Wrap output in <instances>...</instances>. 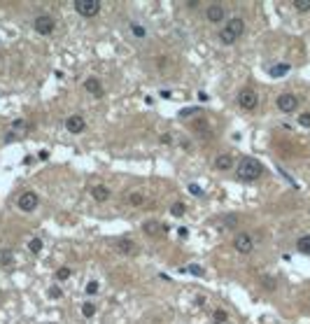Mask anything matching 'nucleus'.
I'll return each mask as SVG.
<instances>
[{
    "mask_svg": "<svg viewBox=\"0 0 310 324\" xmlns=\"http://www.w3.org/2000/svg\"><path fill=\"white\" fill-rule=\"evenodd\" d=\"M28 250H31L33 254H37V252L42 250V240H40V238H33L31 243H28Z\"/></svg>",
    "mask_w": 310,
    "mask_h": 324,
    "instance_id": "nucleus-28",
    "label": "nucleus"
},
{
    "mask_svg": "<svg viewBox=\"0 0 310 324\" xmlns=\"http://www.w3.org/2000/svg\"><path fill=\"white\" fill-rule=\"evenodd\" d=\"M12 261H14V259H12V252H10V250H0V266L10 269Z\"/></svg>",
    "mask_w": 310,
    "mask_h": 324,
    "instance_id": "nucleus-20",
    "label": "nucleus"
},
{
    "mask_svg": "<svg viewBox=\"0 0 310 324\" xmlns=\"http://www.w3.org/2000/svg\"><path fill=\"white\" fill-rule=\"evenodd\" d=\"M126 201H128V205H131V208H140V205H143L147 198H145L140 192H133V194H128V196H126Z\"/></svg>",
    "mask_w": 310,
    "mask_h": 324,
    "instance_id": "nucleus-17",
    "label": "nucleus"
},
{
    "mask_svg": "<svg viewBox=\"0 0 310 324\" xmlns=\"http://www.w3.org/2000/svg\"><path fill=\"white\" fill-rule=\"evenodd\" d=\"M66 128L70 133H84V128H87V119H84V117L82 115H72V117H68L66 119Z\"/></svg>",
    "mask_w": 310,
    "mask_h": 324,
    "instance_id": "nucleus-9",
    "label": "nucleus"
},
{
    "mask_svg": "<svg viewBox=\"0 0 310 324\" xmlns=\"http://www.w3.org/2000/svg\"><path fill=\"white\" fill-rule=\"evenodd\" d=\"M143 231L147 233V236H163V233H168V226L166 224H159V222H154V219H147V222L143 224Z\"/></svg>",
    "mask_w": 310,
    "mask_h": 324,
    "instance_id": "nucleus-12",
    "label": "nucleus"
},
{
    "mask_svg": "<svg viewBox=\"0 0 310 324\" xmlns=\"http://www.w3.org/2000/svg\"><path fill=\"white\" fill-rule=\"evenodd\" d=\"M212 319H215V324H224L226 319H229V313H226V310H222V308H217L212 313Z\"/></svg>",
    "mask_w": 310,
    "mask_h": 324,
    "instance_id": "nucleus-21",
    "label": "nucleus"
},
{
    "mask_svg": "<svg viewBox=\"0 0 310 324\" xmlns=\"http://www.w3.org/2000/svg\"><path fill=\"white\" fill-rule=\"evenodd\" d=\"M87 294H89V296H93V294H98V282H96V280H91V282L87 284Z\"/></svg>",
    "mask_w": 310,
    "mask_h": 324,
    "instance_id": "nucleus-31",
    "label": "nucleus"
},
{
    "mask_svg": "<svg viewBox=\"0 0 310 324\" xmlns=\"http://www.w3.org/2000/svg\"><path fill=\"white\" fill-rule=\"evenodd\" d=\"M70 275H72V271L68 269V266H61V269L56 271V280H59V282H66Z\"/></svg>",
    "mask_w": 310,
    "mask_h": 324,
    "instance_id": "nucleus-22",
    "label": "nucleus"
},
{
    "mask_svg": "<svg viewBox=\"0 0 310 324\" xmlns=\"http://www.w3.org/2000/svg\"><path fill=\"white\" fill-rule=\"evenodd\" d=\"M184 210H187V205H184L182 201H178V203H173V205H170V213H173L175 217H182Z\"/></svg>",
    "mask_w": 310,
    "mask_h": 324,
    "instance_id": "nucleus-23",
    "label": "nucleus"
},
{
    "mask_svg": "<svg viewBox=\"0 0 310 324\" xmlns=\"http://www.w3.org/2000/svg\"><path fill=\"white\" fill-rule=\"evenodd\" d=\"M205 16H208L210 24H219V21L226 16V7L219 5V3H212V5H208V10H205Z\"/></svg>",
    "mask_w": 310,
    "mask_h": 324,
    "instance_id": "nucleus-10",
    "label": "nucleus"
},
{
    "mask_svg": "<svg viewBox=\"0 0 310 324\" xmlns=\"http://www.w3.org/2000/svg\"><path fill=\"white\" fill-rule=\"evenodd\" d=\"M243 33H245V21L240 19V16H234V19L226 24V28L219 33V40H222V45H234Z\"/></svg>",
    "mask_w": 310,
    "mask_h": 324,
    "instance_id": "nucleus-2",
    "label": "nucleus"
},
{
    "mask_svg": "<svg viewBox=\"0 0 310 324\" xmlns=\"http://www.w3.org/2000/svg\"><path fill=\"white\" fill-rule=\"evenodd\" d=\"M75 12L80 16H96L101 12V0H75Z\"/></svg>",
    "mask_w": 310,
    "mask_h": 324,
    "instance_id": "nucleus-3",
    "label": "nucleus"
},
{
    "mask_svg": "<svg viewBox=\"0 0 310 324\" xmlns=\"http://www.w3.org/2000/svg\"><path fill=\"white\" fill-rule=\"evenodd\" d=\"M189 192H191L193 196H201V194H203V192H201V187H199V184H189Z\"/></svg>",
    "mask_w": 310,
    "mask_h": 324,
    "instance_id": "nucleus-34",
    "label": "nucleus"
},
{
    "mask_svg": "<svg viewBox=\"0 0 310 324\" xmlns=\"http://www.w3.org/2000/svg\"><path fill=\"white\" fill-rule=\"evenodd\" d=\"M12 128H14V133H26L28 131V124H26L24 119H16V122L12 124Z\"/></svg>",
    "mask_w": 310,
    "mask_h": 324,
    "instance_id": "nucleus-25",
    "label": "nucleus"
},
{
    "mask_svg": "<svg viewBox=\"0 0 310 324\" xmlns=\"http://www.w3.org/2000/svg\"><path fill=\"white\" fill-rule=\"evenodd\" d=\"M114 247H117V252H119V254H124V257H131V254H135V252H138V245L133 243L131 238H117Z\"/></svg>",
    "mask_w": 310,
    "mask_h": 324,
    "instance_id": "nucleus-11",
    "label": "nucleus"
},
{
    "mask_svg": "<svg viewBox=\"0 0 310 324\" xmlns=\"http://www.w3.org/2000/svg\"><path fill=\"white\" fill-rule=\"evenodd\" d=\"M289 70H292V66H289V63H275V66L270 68L268 72H270V77H285Z\"/></svg>",
    "mask_w": 310,
    "mask_h": 324,
    "instance_id": "nucleus-16",
    "label": "nucleus"
},
{
    "mask_svg": "<svg viewBox=\"0 0 310 324\" xmlns=\"http://www.w3.org/2000/svg\"><path fill=\"white\" fill-rule=\"evenodd\" d=\"M33 28H35V33H40V35H51L56 28V21L51 14H40V16H35V21H33Z\"/></svg>",
    "mask_w": 310,
    "mask_h": 324,
    "instance_id": "nucleus-4",
    "label": "nucleus"
},
{
    "mask_svg": "<svg viewBox=\"0 0 310 324\" xmlns=\"http://www.w3.org/2000/svg\"><path fill=\"white\" fill-rule=\"evenodd\" d=\"M264 175V166L257 159H243L238 166V180L240 182H255Z\"/></svg>",
    "mask_w": 310,
    "mask_h": 324,
    "instance_id": "nucleus-1",
    "label": "nucleus"
},
{
    "mask_svg": "<svg viewBox=\"0 0 310 324\" xmlns=\"http://www.w3.org/2000/svg\"><path fill=\"white\" fill-rule=\"evenodd\" d=\"M275 105H278L280 112L292 115V112H296V107H299V98H296L294 93H280L278 101H275Z\"/></svg>",
    "mask_w": 310,
    "mask_h": 324,
    "instance_id": "nucleus-5",
    "label": "nucleus"
},
{
    "mask_svg": "<svg viewBox=\"0 0 310 324\" xmlns=\"http://www.w3.org/2000/svg\"><path fill=\"white\" fill-rule=\"evenodd\" d=\"M37 203H40V198H37L35 192H24L19 198H16V205H19V210H24V213H33V210L37 208Z\"/></svg>",
    "mask_w": 310,
    "mask_h": 324,
    "instance_id": "nucleus-6",
    "label": "nucleus"
},
{
    "mask_svg": "<svg viewBox=\"0 0 310 324\" xmlns=\"http://www.w3.org/2000/svg\"><path fill=\"white\" fill-rule=\"evenodd\" d=\"M91 196L96 198L98 203H105V201H110V189H107L105 184H93V187H91Z\"/></svg>",
    "mask_w": 310,
    "mask_h": 324,
    "instance_id": "nucleus-14",
    "label": "nucleus"
},
{
    "mask_svg": "<svg viewBox=\"0 0 310 324\" xmlns=\"http://www.w3.org/2000/svg\"><path fill=\"white\" fill-rule=\"evenodd\" d=\"M61 296H63V292L59 287H51L49 289V299H61Z\"/></svg>",
    "mask_w": 310,
    "mask_h": 324,
    "instance_id": "nucleus-33",
    "label": "nucleus"
},
{
    "mask_svg": "<svg viewBox=\"0 0 310 324\" xmlns=\"http://www.w3.org/2000/svg\"><path fill=\"white\" fill-rule=\"evenodd\" d=\"M261 284H264L266 289H275V280L268 278V275H266V278H261Z\"/></svg>",
    "mask_w": 310,
    "mask_h": 324,
    "instance_id": "nucleus-32",
    "label": "nucleus"
},
{
    "mask_svg": "<svg viewBox=\"0 0 310 324\" xmlns=\"http://www.w3.org/2000/svg\"><path fill=\"white\" fill-rule=\"evenodd\" d=\"M294 10L296 12H308L310 10V0H294Z\"/></svg>",
    "mask_w": 310,
    "mask_h": 324,
    "instance_id": "nucleus-24",
    "label": "nucleus"
},
{
    "mask_svg": "<svg viewBox=\"0 0 310 324\" xmlns=\"http://www.w3.org/2000/svg\"><path fill=\"white\" fill-rule=\"evenodd\" d=\"M234 247L238 250L240 254H249L252 250H255V238L249 236V233H238L234 238Z\"/></svg>",
    "mask_w": 310,
    "mask_h": 324,
    "instance_id": "nucleus-8",
    "label": "nucleus"
},
{
    "mask_svg": "<svg viewBox=\"0 0 310 324\" xmlns=\"http://www.w3.org/2000/svg\"><path fill=\"white\" fill-rule=\"evenodd\" d=\"M84 89H87V93H91L93 98H103V96H105V89H103L101 80H96V77H89V80L84 82Z\"/></svg>",
    "mask_w": 310,
    "mask_h": 324,
    "instance_id": "nucleus-13",
    "label": "nucleus"
},
{
    "mask_svg": "<svg viewBox=\"0 0 310 324\" xmlns=\"http://www.w3.org/2000/svg\"><path fill=\"white\" fill-rule=\"evenodd\" d=\"M231 166H234V157H231V154H219V157L215 159V168H217V170H231Z\"/></svg>",
    "mask_w": 310,
    "mask_h": 324,
    "instance_id": "nucleus-15",
    "label": "nucleus"
},
{
    "mask_svg": "<svg viewBox=\"0 0 310 324\" xmlns=\"http://www.w3.org/2000/svg\"><path fill=\"white\" fill-rule=\"evenodd\" d=\"M131 28H133V35H135V37H145V35H147V31H145L143 26H138V24H131Z\"/></svg>",
    "mask_w": 310,
    "mask_h": 324,
    "instance_id": "nucleus-29",
    "label": "nucleus"
},
{
    "mask_svg": "<svg viewBox=\"0 0 310 324\" xmlns=\"http://www.w3.org/2000/svg\"><path fill=\"white\" fill-rule=\"evenodd\" d=\"M191 126H193V131L199 133V136H205V138H210V136H212V133H210L208 122H203V119H199V122H193Z\"/></svg>",
    "mask_w": 310,
    "mask_h": 324,
    "instance_id": "nucleus-18",
    "label": "nucleus"
},
{
    "mask_svg": "<svg viewBox=\"0 0 310 324\" xmlns=\"http://www.w3.org/2000/svg\"><path fill=\"white\" fill-rule=\"evenodd\" d=\"M238 105L243 107V110H255V107L259 105V96H257L252 89H243V91L238 93Z\"/></svg>",
    "mask_w": 310,
    "mask_h": 324,
    "instance_id": "nucleus-7",
    "label": "nucleus"
},
{
    "mask_svg": "<svg viewBox=\"0 0 310 324\" xmlns=\"http://www.w3.org/2000/svg\"><path fill=\"white\" fill-rule=\"evenodd\" d=\"M299 126L310 128V112H301L299 115Z\"/></svg>",
    "mask_w": 310,
    "mask_h": 324,
    "instance_id": "nucleus-27",
    "label": "nucleus"
},
{
    "mask_svg": "<svg viewBox=\"0 0 310 324\" xmlns=\"http://www.w3.org/2000/svg\"><path fill=\"white\" fill-rule=\"evenodd\" d=\"M193 112H199V107H189V110H182V112H180V117H189V115H193Z\"/></svg>",
    "mask_w": 310,
    "mask_h": 324,
    "instance_id": "nucleus-35",
    "label": "nucleus"
},
{
    "mask_svg": "<svg viewBox=\"0 0 310 324\" xmlns=\"http://www.w3.org/2000/svg\"><path fill=\"white\" fill-rule=\"evenodd\" d=\"M178 233H180V238H187V236H189V231H187V228H184V226H182V228H180V231H178Z\"/></svg>",
    "mask_w": 310,
    "mask_h": 324,
    "instance_id": "nucleus-36",
    "label": "nucleus"
},
{
    "mask_svg": "<svg viewBox=\"0 0 310 324\" xmlns=\"http://www.w3.org/2000/svg\"><path fill=\"white\" fill-rule=\"evenodd\" d=\"M184 271H187V273L199 275V278H201V275H205V273H203V269H201V266H196V263H191V266H187V269H184Z\"/></svg>",
    "mask_w": 310,
    "mask_h": 324,
    "instance_id": "nucleus-30",
    "label": "nucleus"
},
{
    "mask_svg": "<svg viewBox=\"0 0 310 324\" xmlns=\"http://www.w3.org/2000/svg\"><path fill=\"white\" fill-rule=\"evenodd\" d=\"M296 250L301 254H310V236H303V238L296 240Z\"/></svg>",
    "mask_w": 310,
    "mask_h": 324,
    "instance_id": "nucleus-19",
    "label": "nucleus"
},
{
    "mask_svg": "<svg viewBox=\"0 0 310 324\" xmlns=\"http://www.w3.org/2000/svg\"><path fill=\"white\" fill-rule=\"evenodd\" d=\"M82 315H84V317H93V315H96V306H93V303H84V306H82Z\"/></svg>",
    "mask_w": 310,
    "mask_h": 324,
    "instance_id": "nucleus-26",
    "label": "nucleus"
}]
</instances>
